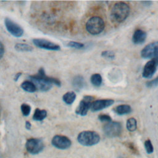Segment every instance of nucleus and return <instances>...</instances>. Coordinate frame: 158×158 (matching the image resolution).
<instances>
[{"instance_id":"nucleus-12","label":"nucleus","mask_w":158,"mask_h":158,"mask_svg":"<svg viewBox=\"0 0 158 158\" xmlns=\"http://www.w3.org/2000/svg\"><path fill=\"white\" fill-rule=\"evenodd\" d=\"M33 44L41 49L51 51H59L60 50V46L50 41L41 38H35L33 40Z\"/></svg>"},{"instance_id":"nucleus-13","label":"nucleus","mask_w":158,"mask_h":158,"mask_svg":"<svg viewBox=\"0 0 158 158\" xmlns=\"http://www.w3.org/2000/svg\"><path fill=\"white\" fill-rule=\"evenodd\" d=\"M114 101L111 99H98L93 102L91 110L93 112H97L108 107L112 105Z\"/></svg>"},{"instance_id":"nucleus-14","label":"nucleus","mask_w":158,"mask_h":158,"mask_svg":"<svg viewBox=\"0 0 158 158\" xmlns=\"http://www.w3.org/2000/svg\"><path fill=\"white\" fill-rule=\"evenodd\" d=\"M147 37L146 33L141 29H136L132 36V41L133 43L139 44L143 43Z\"/></svg>"},{"instance_id":"nucleus-19","label":"nucleus","mask_w":158,"mask_h":158,"mask_svg":"<svg viewBox=\"0 0 158 158\" xmlns=\"http://www.w3.org/2000/svg\"><path fill=\"white\" fill-rule=\"evenodd\" d=\"M76 98V94L74 91H69L65 93L62 96V100L64 102L69 105L72 104Z\"/></svg>"},{"instance_id":"nucleus-20","label":"nucleus","mask_w":158,"mask_h":158,"mask_svg":"<svg viewBox=\"0 0 158 158\" xmlns=\"http://www.w3.org/2000/svg\"><path fill=\"white\" fill-rule=\"evenodd\" d=\"M90 81L93 85H94V86H100L102 81V77L99 73H94L91 76Z\"/></svg>"},{"instance_id":"nucleus-6","label":"nucleus","mask_w":158,"mask_h":158,"mask_svg":"<svg viewBox=\"0 0 158 158\" xmlns=\"http://www.w3.org/2000/svg\"><path fill=\"white\" fill-rule=\"evenodd\" d=\"M103 131L107 136H118L122 133V124L117 122H110L106 123L103 127Z\"/></svg>"},{"instance_id":"nucleus-22","label":"nucleus","mask_w":158,"mask_h":158,"mask_svg":"<svg viewBox=\"0 0 158 158\" xmlns=\"http://www.w3.org/2000/svg\"><path fill=\"white\" fill-rule=\"evenodd\" d=\"M14 48L17 51L21 52H28L33 50V48L31 46L25 43H17Z\"/></svg>"},{"instance_id":"nucleus-26","label":"nucleus","mask_w":158,"mask_h":158,"mask_svg":"<svg viewBox=\"0 0 158 158\" xmlns=\"http://www.w3.org/2000/svg\"><path fill=\"white\" fill-rule=\"evenodd\" d=\"M101 56L107 59H114L115 57L114 53L111 51H104L101 53Z\"/></svg>"},{"instance_id":"nucleus-10","label":"nucleus","mask_w":158,"mask_h":158,"mask_svg":"<svg viewBox=\"0 0 158 158\" xmlns=\"http://www.w3.org/2000/svg\"><path fill=\"white\" fill-rule=\"evenodd\" d=\"M52 145L59 149H66L70 147L72 142L70 139L63 135H55L51 140Z\"/></svg>"},{"instance_id":"nucleus-23","label":"nucleus","mask_w":158,"mask_h":158,"mask_svg":"<svg viewBox=\"0 0 158 158\" xmlns=\"http://www.w3.org/2000/svg\"><path fill=\"white\" fill-rule=\"evenodd\" d=\"M20 109L23 115L27 117L30 115L31 112V107L28 104H26V103L22 104L20 106Z\"/></svg>"},{"instance_id":"nucleus-5","label":"nucleus","mask_w":158,"mask_h":158,"mask_svg":"<svg viewBox=\"0 0 158 158\" xmlns=\"http://www.w3.org/2000/svg\"><path fill=\"white\" fill-rule=\"evenodd\" d=\"M25 148L31 154H37L44 149V143L40 138H30L26 141Z\"/></svg>"},{"instance_id":"nucleus-24","label":"nucleus","mask_w":158,"mask_h":158,"mask_svg":"<svg viewBox=\"0 0 158 158\" xmlns=\"http://www.w3.org/2000/svg\"><path fill=\"white\" fill-rule=\"evenodd\" d=\"M67 46L68 47L72 48H75V49H82L84 47V44L79 43V42H76V41H69Z\"/></svg>"},{"instance_id":"nucleus-25","label":"nucleus","mask_w":158,"mask_h":158,"mask_svg":"<svg viewBox=\"0 0 158 158\" xmlns=\"http://www.w3.org/2000/svg\"><path fill=\"white\" fill-rule=\"evenodd\" d=\"M144 148L148 154H152L154 151V148L151 141L149 139H147L144 142Z\"/></svg>"},{"instance_id":"nucleus-3","label":"nucleus","mask_w":158,"mask_h":158,"mask_svg":"<svg viewBox=\"0 0 158 158\" xmlns=\"http://www.w3.org/2000/svg\"><path fill=\"white\" fill-rule=\"evenodd\" d=\"M104 20L99 16H93L90 17L86 23V31L91 35H96L101 33L105 28Z\"/></svg>"},{"instance_id":"nucleus-2","label":"nucleus","mask_w":158,"mask_h":158,"mask_svg":"<svg viewBox=\"0 0 158 158\" xmlns=\"http://www.w3.org/2000/svg\"><path fill=\"white\" fill-rule=\"evenodd\" d=\"M130 8L129 5L123 1L115 2L110 10V19L115 24H119L124 22L129 16Z\"/></svg>"},{"instance_id":"nucleus-11","label":"nucleus","mask_w":158,"mask_h":158,"mask_svg":"<svg viewBox=\"0 0 158 158\" xmlns=\"http://www.w3.org/2000/svg\"><path fill=\"white\" fill-rule=\"evenodd\" d=\"M158 67V57L153 58L146 62L143 67L142 75L144 78H149L155 73Z\"/></svg>"},{"instance_id":"nucleus-18","label":"nucleus","mask_w":158,"mask_h":158,"mask_svg":"<svg viewBox=\"0 0 158 158\" xmlns=\"http://www.w3.org/2000/svg\"><path fill=\"white\" fill-rule=\"evenodd\" d=\"M47 116V112L44 109L36 108L33 115V119L36 121H42Z\"/></svg>"},{"instance_id":"nucleus-30","label":"nucleus","mask_w":158,"mask_h":158,"mask_svg":"<svg viewBox=\"0 0 158 158\" xmlns=\"http://www.w3.org/2000/svg\"><path fill=\"white\" fill-rule=\"evenodd\" d=\"M31 125L30 122H28V121H26V122H25V128L28 130H30L31 128Z\"/></svg>"},{"instance_id":"nucleus-16","label":"nucleus","mask_w":158,"mask_h":158,"mask_svg":"<svg viewBox=\"0 0 158 158\" xmlns=\"http://www.w3.org/2000/svg\"><path fill=\"white\" fill-rule=\"evenodd\" d=\"M114 111L118 115H125L131 112V107L127 104H121L115 107Z\"/></svg>"},{"instance_id":"nucleus-4","label":"nucleus","mask_w":158,"mask_h":158,"mask_svg":"<svg viewBox=\"0 0 158 158\" xmlns=\"http://www.w3.org/2000/svg\"><path fill=\"white\" fill-rule=\"evenodd\" d=\"M78 142L85 146H91L100 141L99 135L94 131H83L77 136Z\"/></svg>"},{"instance_id":"nucleus-28","label":"nucleus","mask_w":158,"mask_h":158,"mask_svg":"<svg viewBox=\"0 0 158 158\" xmlns=\"http://www.w3.org/2000/svg\"><path fill=\"white\" fill-rule=\"evenodd\" d=\"M146 86L148 88H152V87H155L156 86L158 85V76L155 78L153 80H149L148 82H146Z\"/></svg>"},{"instance_id":"nucleus-7","label":"nucleus","mask_w":158,"mask_h":158,"mask_svg":"<svg viewBox=\"0 0 158 158\" xmlns=\"http://www.w3.org/2000/svg\"><path fill=\"white\" fill-rule=\"evenodd\" d=\"M94 101V97L92 96H85L80 101L78 107L76 108L75 113L81 116H85L87 114L93 102Z\"/></svg>"},{"instance_id":"nucleus-31","label":"nucleus","mask_w":158,"mask_h":158,"mask_svg":"<svg viewBox=\"0 0 158 158\" xmlns=\"http://www.w3.org/2000/svg\"><path fill=\"white\" fill-rule=\"evenodd\" d=\"M21 75H22L21 73H18L15 74V77H14V80H15V81H17L18 79L19 78V77L21 76Z\"/></svg>"},{"instance_id":"nucleus-27","label":"nucleus","mask_w":158,"mask_h":158,"mask_svg":"<svg viewBox=\"0 0 158 158\" xmlns=\"http://www.w3.org/2000/svg\"><path fill=\"white\" fill-rule=\"evenodd\" d=\"M98 118L100 121H101L102 122L108 123V122H112L111 117L107 114H100L98 116Z\"/></svg>"},{"instance_id":"nucleus-32","label":"nucleus","mask_w":158,"mask_h":158,"mask_svg":"<svg viewBox=\"0 0 158 158\" xmlns=\"http://www.w3.org/2000/svg\"><path fill=\"white\" fill-rule=\"evenodd\" d=\"M143 2V4H146V6H149L151 3H152V2L151 1H143V2Z\"/></svg>"},{"instance_id":"nucleus-29","label":"nucleus","mask_w":158,"mask_h":158,"mask_svg":"<svg viewBox=\"0 0 158 158\" xmlns=\"http://www.w3.org/2000/svg\"><path fill=\"white\" fill-rule=\"evenodd\" d=\"M4 53V47L2 43L0 41V59L2 57Z\"/></svg>"},{"instance_id":"nucleus-8","label":"nucleus","mask_w":158,"mask_h":158,"mask_svg":"<svg viewBox=\"0 0 158 158\" xmlns=\"http://www.w3.org/2000/svg\"><path fill=\"white\" fill-rule=\"evenodd\" d=\"M4 24L7 30L15 37H20L23 34V29L19 24L12 20L9 18L4 19Z\"/></svg>"},{"instance_id":"nucleus-1","label":"nucleus","mask_w":158,"mask_h":158,"mask_svg":"<svg viewBox=\"0 0 158 158\" xmlns=\"http://www.w3.org/2000/svg\"><path fill=\"white\" fill-rule=\"evenodd\" d=\"M29 78L35 84L37 89L41 91L49 90L53 85L57 86H61L60 80L57 78L47 76L43 68L40 69L36 74L30 76Z\"/></svg>"},{"instance_id":"nucleus-9","label":"nucleus","mask_w":158,"mask_h":158,"mask_svg":"<svg viewBox=\"0 0 158 158\" xmlns=\"http://www.w3.org/2000/svg\"><path fill=\"white\" fill-rule=\"evenodd\" d=\"M141 56L146 59L158 57V41L151 43L146 45L141 50Z\"/></svg>"},{"instance_id":"nucleus-15","label":"nucleus","mask_w":158,"mask_h":158,"mask_svg":"<svg viewBox=\"0 0 158 158\" xmlns=\"http://www.w3.org/2000/svg\"><path fill=\"white\" fill-rule=\"evenodd\" d=\"M72 85L74 89L77 91L81 89L85 85V80L82 76L77 75L72 80Z\"/></svg>"},{"instance_id":"nucleus-17","label":"nucleus","mask_w":158,"mask_h":158,"mask_svg":"<svg viewBox=\"0 0 158 158\" xmlns=\"http://www.w3.org/2000/svg\"><path fill=\"white\" fill-rule=\"evenodd\" d=\"M20 87L25 91L28 93H34L37 90L35 84L31 81H25L22 83Z\"/></svg>"},{"instance_id":"nucleus-21","label":"nucleus","mask_w":158,"mask_h":158,"mask_svg":"<svg viewBox=\"0 0 158 158\" xmlns=\"http://www.w3.org/2000/svg\"><path fill=\"white\" fill-rule=\"evenodd\" d=\"M126 126H127V128L128 131H131V132L135 131L137 128L136 120L133 117H131V118H128L127 121Z\"/></svg>"}]
</instances>
